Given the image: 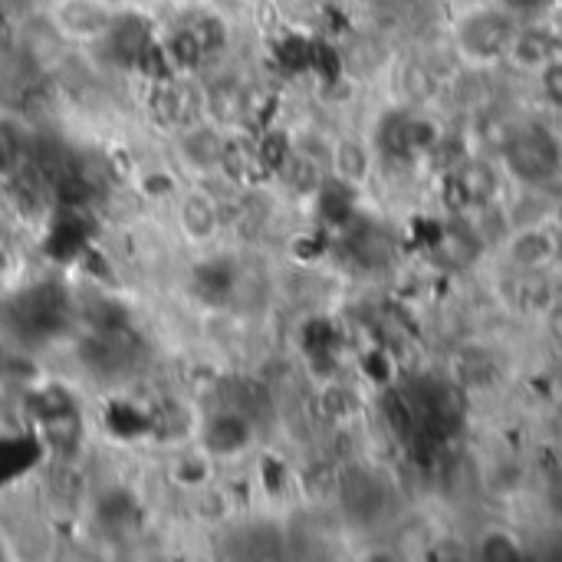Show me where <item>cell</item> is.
<instances>
[{
    "label": "cell",
    "mask_w": 562,
    "mask_h": 562,
    "mask_svg": "<svg viewBox=\"0 0 562 562\" xmlns=\"http://www.w3.org/2000/svg\"><path fill=\"white\" fill-rule=\"evenodd\" d=\"M217 171L231 181V184H247L257 171H267L257 158V142L250 135H231L224 138V151L217 161Z\"/></svg>",
    "instance_id": "9"
},
{
    "label": "cell",
    "mask_w": 562,
    "mask_h": 562,
    "mask_svg": "<svg viewBox=\"0 0 562 562\" xmlns=\"http://www.w3.org/2000/svg\"><path fill=\"white\" fill-rule=\"evenodd\" d=\"M53 194H56L59 204H66V207H86V204L95 198V188H92V181L82 178V175H59V178L53 181Z\"/></svg>",
    "instance_id": "14"
},
{
    "label": "cell",
    "mask_w": 562,
    "mask_h": 562,
    "mask_svg": "<svg viewBox=\"0 0 562 562\" xmlns=\"http://www.w3.org/2000/svg\"><path fill=\"white\" fill-rule=\"evenodd\" d=\"M224 138L227 135H221V125H214V122H188L178 128V151L191 168L211 171L221 161Z\"/></svg>",
    "instance_id": "4"
},
{
    "label": "cell",
    "mask_w": 562,
    "mask_h": 562,
    "mask_svg": "<svg viewBox=\"0 0 562 562\" xmlns=\"http://www.w3.org/2000/svg\"><path fill=\"white\" fill-rule=\"evenodd\" d=\"M165 53H168L171 66H178V69H198V66L204 63V56H207V53H204V46H201V40L194 36V30H191V26L178 30V33L168 40Z\"/></svg>",
    "instance_id": "12"
},
{
    "label": "cell",
    "mask_w": 562,
    "mask_h": 562,
    "mask_svg": "<svg viewBox=\"0 0 562 562\" xmlns=\"http://www.w3.org/2000/svg\"><path fill=\"white\" fill-rule=\"evenodd\" d=\"M533 79H537V89L543 92L547 105L562 109V56H557L550 66H543Z\"/></svg>",
    "instance_id": "17"
},
{
    "label": "cell",
    "mask_w": 562,
    "mask_h": 562,
    "mask_svg": "<svg viewBox=\"0 0 562 562\" xmlns=\"http://www.w3.org/2000/svg\"><path fill=\"white\" fill-rule=\"evenodd\" d=\"M43 428H46L53 448H76L79 438H82V425H79V415L76 412H63V415L43 418Z\"/></svg>",
    "instance_id": "15"
},
{
    "label": "cell",
    "mask_w": 562,
    "mask_h": 562,
    "mask_svg": "<svg viewBox=\"0 0 562 562\" xmlns=\"http://www.w3.org/2000/svg\"><path fill=\"white\" fill-rule=\"evenodd\" d=\"M504 254H507V263L520 273H540L547 270L557 254H560V244L553 237L550 227L543 224H524V227H510L507 231V244H504Z\"/></svg>",
    "instance_id": "3"
},
{
    "label": "cell",
    "mask_w": 562,
    "mask_h": 562,
    "mask_svg": "<svg viewBox=\"0 0 562 562\" xmlns=\"http://www.w3.org/2000/svg\"><path fill=\"white\" fill-rule=\"evenodd\" d=\"M191 30H194V36L201 40L204 53H214V49H221V46L227 43V30H224V23H221L217 16H204V20H198Z\"/></svg>",
    "instance_id": "18"
},
{
    "label": "cell",
    "mask_w": 562,
    "mask_h": 562,
    "mask_svg": "<svg viewBox=\"0 0 562 562\" xmlns=\"http://www.w3.org/2000/svg\"><path fill=\"white\" fill-rule=\"evenodd\" d=\"M194 501H198L201 517L217 520V517H224V514H227V497H224L221 491H214V487H204V484H201V494H198Z\"/></svg>",
    "instance_id": "20"
},
{
    "label": "cell",
    "mask_w": 562,
    "mask_h": 562,
    "mask_svg": "<svg viewBox=\"0 0 562 562\" xmlns=\"http://www.w3.org/2000/svg\"><path fill=\"white\" fill-rule=\"evenodd\" d=\"M329 171L342 184H366L372 178V151L359 138H336L329 151Z\"/></svg>",
    "instance_id": "8"
},
{
    "label": "cell",
    "mask_w": 562,
    "mask_h": 562,
    "mask_svg": "<svg viewBox=\"0 0 562 562\" xmlns=\"http://www.w3.org/2000/svg\"><path fill=\"white\" fill-rule=\"evenodd\" d=\"M142 188L148 194H168V191H175V178L165 175V171H151V175H145V184Z\"/></svg>",
    "instance_id": "22"
},
{
    "label": "cell",
    "mask_w": 562,
    "mask_h": 562,
    "mask_svg": "<svg viewBox=\"0 0 562 562\" xmlns=\"http://www.w3.org/2000/svg\"><path fill=\"white\" fill-rule=\"evenodd\" d=\"M20 161V142L10 125L0 122V175H7Z\"/></svg>",
    "instance_id": "21"
},
{
    "label": "cell",
    "mask_w": 562,
    "mask_h": 562,
    "mask_svg": "<svg viewBox=\"0 0 562 562\" xmlns=\"http://www.w3.org/2000/svg\"><path fill=\"white\" fill-rule=\"evenodd\" d=\"M49 16H53L56 33H63L66 40H76V43L102 40L115 26L112 0H56Z\"/></svg>",
    "instance_id": "2"
},
{
    "label": "cell",
    "mask_w": 562,
    "mask_h": 562,
    "mask_svg": "<svg viewBox=\"0 0 562 562\" xmlns=\"http://www.w3.org/2000/svg\"><path fill=\"white\" fill-rule=\"evenodd\" d=\"M517 26L520 16H514L501 0H481V3H468L458 13L451 26V40L464 66L487 69L507 59Z\"/></svg>",
    "instance_id": "1"
},
{
    "label": "cell",
    "mask_w": 562,
    "mask_h": 562,
    "mask_svg": "<svg viewBox=\"0 0 562 562\" xmlns=\"http://www.w3.org/2000/svg\"><path fill=\"white\" fill-rule=\"evenodd\" d=\"M316 408H319V415H323L326 422L342 425V422L352 418L356 402H352V392H349L346 385H339V382L329 379V382H323V389L316 392Z\"/></svg>",
    "instance_id": "11"
},
{
    "label": "cell",
    "mask_w": 562,
    "mask_h": 562,
    "mask_svg": "<svg viewBox=\"0 0 562 562\" xmlns=\"http://www.w3.org/2000/svg\"><path fill=\"white\" fill-rule=\"evenodd\" d=\"M293 151V142L283 128H267L260 138H257V158L267 171H280V165L286 161V155Z\"/></svg>",
    "instance_id": "13"
},
{
    "label": "cell",
    "mask_w": 562,
    "mask_h": 562,
    "mask_svg": "<svg viewBox=\"0 0 562 562\" xmlns=\"http://www.w3.org/2000/svg\"><path fill=\"white\" fill-rule=\"evenodd\" d=\"M40 418H49V415H63V412H72V398L66 389L53 385V389H43L40 392Z\"/></svg>",
    "instance_id": "19"
},
{
    "label": "cell",
    "mask_w": 562,
    "mask_h": 562,
    "mask_svg": "<svg viewBox=\"0 0 562 562\" xmlns=\"http://www.w3.org/2000/svg\"><path fill=\"white\" fill-rule=\"evenodd\" d=\"M250 441H254V425L240 412L211 415V422L204 425V448L214 458H234V454L247 451Z\"/></svg>",
    "instance_id": "5"
},
{
    "label": "cell",
    "mask_w": 562,
    "mask_h": 562,
    "mask_svg": "<svg viewBox=\"0 0 562 562\" xmlns=\"http://www.w3.org/2000/svg\"><path fill=\"white\" fill-rule=\"evenodd\" d=\"M247 109H250V95H247V89L237 79H214L204 89V112L221 128L224 125L237 128L247 119Z\"/></svg>",
    "instance_id": "6"
},
{
    "label": "cell",
    "mask_w": 562,
    "mask_h": 562,
    "mask_svg": "<svg viewBox=\"0 0 562 562\" xmlns=\"http://www.w3.org/2000/svg\"><path fill=\"white\" fill-rule=\"evenodd\" d=\"M283 178V184L296 194H316L323 188V165L310 155H303L300 148H293L286 155V161L277 171Z\"/></svg>",
    "instance_id": "10"
},
{
    "label": "cell",
    "mask_w": 562,
    "mask_h": 562,
    "mask_svg": "<svg viewBox=\"0 0 562 562\" xmlns=\"http://www.w3.org/2000/svg\"><path fill=\"white\" fill-rule=\"evenodd\" d=\"M481 553L491 557V560H510V557L520 553V543H517L514 533H507V530H501V527H491V530L481 537Z\"/></svg>",
    "instance_id": "16"
},
{
    "label": "cell",
    "mask_w": 562,
    "mask_h": 562,
    "mask_svg": "<svg viewBox=\"0 0 562 562\" xmlns=\"http://www.w3.org/2000/svg\"><path fill=\"white\" fill-rule=\"evenodd\" d=\"M178 224H181V234L188 240L204 244L221 227V207H217V201L207 191H188L178 201Z\"/></svg>",
    "instance_id": "7"
}]
</instances>
